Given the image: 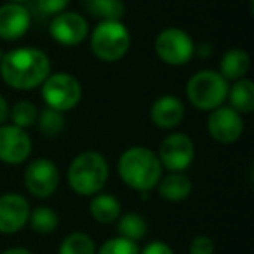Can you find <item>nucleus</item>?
<instances>
[{"label":"nucleus","instance_id":"nucleus-33","mask_svg":"<svg viewBox=\"0 0 254 254\" xmlns=\"http://www.w3.org/2000/svg\"><path fill=\"white\" fill-rule=\"evenodd\" d=\"M4 54H5V53H4V51L0 49V60H2V58H4Z\"/></svg>","mask_w":254,"mask_h":254},{"label":"nucleus","instance_id":"nucleus-5","mask_svg":"<svg viewBox=\"0 0 254 254\" xmlns=\"http://www.w3.org/2000/svg\"><path fill=\"white\" fill-rule=\"evenodd\" d=\"M228 80L216 70H200L190 77L187 84V98L197 110L211 112L225 105L228 94Z\"/></svg>","mask_w":254,"mask_h":254},{"label":"nucleus","instance_id":"nucleus-19","mask_svg":"<svg viewBox=\"0 0 254 254\" xmlns=\"http://www.w3.org/2000/svg\"><path fill=\"white\" fill-rule=\"evenodd\" d=\"M230 105L235 112L240 115H249L254 110V84L251 78L244 77L235 80L228 87V94H226Z\"/></svg>","mask_w":254,"mask_h":254},{"label":"nucleus","instance_id":"nucleus-16","mask_svg":"<svg viewBox=\"0 0 254 254\" xmlns=\"http://www.w3.org/2000/svg\"><path fill=\"white\" fill-rule=\"evenodd\" d=\"M157 191L167 202H183L191 193V180L185 173H169L159 180Z\"/></svg>","mask_w":254,"mask_h":254},{"label":"nucleus","instance_id":"nucleus-17","mask_svg":"<svg viewBox=\"0 0 254 254\" xmlns=\"http://www.w3.org/2000/svg\"><path fill=\"white\" fill-rule=\"evenodd\" d=\"M89 212H91L94 221L101 223V225H112L122 214V204L115 195L99 191L91 197Z\"/></svg>","mask_w":254,"mask_h":254},{"label":"nucleus","instance_id":"nucleus-4","mask_svg":"<svg viewBox=\"0 0 254 254\" xmlns=\"http://www.w3.org/2000/svg\"><path fill=\"white\" fill-rule=\"evenodd\" d=\"M91 33V51L99 61L115 63L131 49V33L122 21H98Z\"/></svg>","mask_w":254,"mask_h":254},{"label":"nucleus","instance_id":"nucleus-26","mask_svg":"<svg viewBox=\"0 0 254 254\" xmlns=\"http://www.w3.org/2000/svg\"><path fill=\"white\" fill-rule=\"evenodd\" d=\"M139 244L132 242L124 237H113L101 244L99 249H96V254H139Z\"/></svg>","mask_w":254,"mask_h":254},{"label":"nucleus","instance_id":"nucleus-27","mask_svg":"<svg viewBox=\"0 0 254 254\" xmlns=\"http://www.w3.org/2000/svg\"><path fill=\"white\" fill-rule=\"evenodd\" d=\"M214 242L207 235L193 237L190 246H188V253L190 254H214Z\"/></svg>","mask_w":254,"mask_h":254},{"label":"nucleus","instance_id":"nucleus-15","mask_svg":"<svg viewBox=\"0 0 254 254\" xmlns=\"http://www.w3.org/2000/svg\"><path fill=\"white\" fill-rule=\"evenodd\" d=\"M187 110L185 103L174 94H164L157 98L150 106V120L155 127L171 131L185 120Z\"/></svg>","mask_w":254,"mask_h":254},{"label":"nucleus","instance_id":"nucleus-11","mask_svg":"<svg viewBox=\"0 0 254 254\" xmlns=\"http://www.w3.org/2000/svg\"><path fill=\"white\" fill-rule=\"evenodd\" d=\"M89 23L80 12L63 11L53 16L49 23V33L60 46L77 47L89 37Z\"/></svg>","mask_w":254,"mask_h":254},{"label":"nucleus","instance_id":"nucleus-6","mask_svg":"<svg viewBox=\"0 0 254 254\" xmlns=\"http://www.w3.org/2000/svg\"><path fill=\"white\" fill-rule=\"evenodd\" d=\"M40 94L47 108L64 113L73 110L82 99V85L66 71L51 73L40 85Z\"/></svg>","mask_w":254,"mask_h":254},{"label":"nucleus","instance_id":"nucleus-1","mask_svg":"<svg viewBox=\"0 0 254 254\" xmlns=\"http://www.w3.org/2000/svg\"><path fill=\"white\" fill-rule=\"evenodd\" d=\"M51 60L39 47H16L0 60V77L11 89L32 91L51 75Z\"/></svg>","mask_w":254,"mask_h":254},{"label":"nucleus","instance_id":"nucleus-13","mask_svg":"<svg viewBox=\"0 0 254 254\" xmlns=\"http://www.w3.org/2000/svg\"><path fill=\"white\" fill-rule=\"evenodd\" d=\"M30 204L23 195L16 191L0 195V233L12 235L28 225Z\"/></svg>","mask_w":254,"mask_h":254},{"label":"nucleus","instance_id":"nucleus-2","mask_svg":"<svg viewBox=\"0 0 254 254\" xmlns=\"http://www.w3.org/2000/svg\"><path fill=\"white\" fill-rule=\"evenodd\" d=\"M117 169L124 185L139 193L155 190L164 171L157 153L146 146H131L124 150L119 157Z\"/></svg>","mask_w":254,"mask_h":254},{"label":"nucleus","instance_id":"nucleus-21","mask_svg":"<svg viewBox=\"0 0 254 254\" xmlns=\"http://www.w3.org/2000/svg\"><path fill=\"white\" fill-rule=\"evenodd\" d=\"M117 232L119 237L129 239L132 242H139L146 237L148 226L143 216L136 214V212H127V214H120V218L117 219Z\"/></svg>","mask_w":254,"mask_h":254},{"label":"nucleus","instance_id":"nucleus-18","mask_svg":"<svg viewBox=\"0 0 254 254\" xmlns=\"http://www.w3.org/2000/svg\"><path fill=\"white\" fill-rule=\"evenodd\" d=\"M251 70V56L247 51L233 47L226 51L219 60V73L228 82H235L239 78H244Z\"/></svg>","mask_w":254,"mask_h":254},{"label":"nucleus","instance_id":"nucleus-32","mask_svg":"<svg viewBox=\"0 0 254 254\" xmlns=\"http://www.w3.org/2000/svg\"><path fill=\"white\" fill-rule=\"evenodd\" d=\"M9 2H16V4H25V2H30V0H9Z\"/></svg>","mask_w":254,"mask_h":254},{"label":"nucleus","instance_id":"nucleus-28","mask_svg":"<svg viewBox=\"0 0 254 254\" xmlns=\"http://www.w3.org/2000/svg\"><path fill=\"white\" fill-rule=\"evenodd\" d=\"M37 9L46 16H56L66 11L70 0H37Z\"/></svg>","mask_w":254,"mask_h":254},{"label":"nucleus","instance_id":"nucleus-22","mask_svg":"<svg viewBox=\"0 0 254 254\" xmlns=\"http://www.w3.org/2000/svg\"><path fill=\"white\" fill-rule=\"evenodd\" d=\"M28 225L32 226V230L40 235H47V233H53L54 230L60 225V216L54 211L53 207H47V205H39L33 211H30Z\"/></svg>","mask_w":254,"mask_h":254},{"label":"nucleus","instance_id":"nucleus-31","mask_svg":"<svg viewBox=\"0 0 254 254\" xmlns=\"http://www.w3.org/2000/svg\"><path fill=\"white\" fill-rule=\"evenodd\" d=\"M0 254H33V253L26 249V247H9V249H5L4 253Z\"/></svg>","mask_w":254,"mask_h":254},{"label":"nucleus","instance_id":"nucleus-25","mask_svg":"<svg viewBox=\"0 0 254 254\" xmlns=\"http://www.w3.org/2000/svg\"><path fill=\"white\" fill-rule=\"evenodd\" d=\"M37 117H39V110L28 99H21V101L14 103L9 110V119L14 126L21 127V129H28L33 124H37Z\"/></svg>","mask_w":254,"mask_h":254},{"label":"nucleus","instance_id":"nucleus-14","mask_svg":"<svg viewBox=\"0 0 254 254\" xmlns=\"http://www.w3.org/2000/svg\"><path fill=\"white\" fill-rule=\"evenodd\" d=\"M32 25V14L25 4L7 2L0 5V39L5 42H16L28 33Z\"/></svg>","mask_w":254,"mask_h":254},{"label":"nucleus","instance_id":"nucleus-23","mask_svg":"<svg viewBox=\"0 0 254 254\" xmlns=\"http://www.w3.org/2000/svg\"><path fill=\"white\" fill-rule=\"evenodd\" d=\"M58 254H96V244L84 232H71L61 240Z\"/></svg>","mask_w":254,"mask_h":254},{"label":"nucleus","instance_id":"nucleus-7","mask_svg":"<svg viewBox=\"0 0 254 254\" xmlns=\"http://www.w3.org/2000/svg\"><path fill=\"white\" fill-rule=\"evenodd\" d=\"M155 54L162 63L171 66H183L190 63L195 54V42L185 30L171 26L159 32L153 42Z\"/></svg>","mask_w":254,"mask_h":254},{"label":"nucleus","instance_id":"nucleus-29","mask_svg":"<svg viewBox=\"0 0 254 254\" xmlns=\"http://www.w3.org/2000/svg\"><path fill=\"white\" fill-rule=\"evenodd\" d=\"M139 254H174L173 247L162 240H153L148 242L143 249H139Z\"/></svg>","mask_w":254,"mask_h":254},{"label":"nucleus","instance_id":"nucleus-10","mask_svg":"<svg viewBox=\"0 0 254 254\" xmlns=\"http://www.w3.org/2000/svg\"><path fill=\"white\" fill-rule=\"evenodd\" d=\"M25 187L35 198H49L60 187V169L49 159H35L26 166Z\"/></svg>","mask_w":254,"mask_h":254},{"label":"nucleus","instance_id":"nucleus-3","mask_svg":"<svg viewBox=\"0 0 254 254\" xmlns=\"http://www.w3.org/2000/svg\"><path fill=\"white\" fill-rule=\"evenodd\" d=\"M110 178L108 160L103 153L87 150L75 157L66 171L68 187L80 197H92L105 188Z\"/></svg>","mask_w":254,"mask_h":254},{"label":"nucleus","instance_id":"nucleus-8","mask_svg":"<svg viewBox=\"0 0 254 254\" xmlns=\"http://www.w3.org/2000/svg\"><path fill=\"white\" fill-rule=\"evenodd\" d=\"M157 157L162 169L169 173H185L195 159V145L185 132H171L160 143Z\"/></svg>","mask_w":254,"mask_h":254},{"label":"nucleus","instance_id":"nucleus-9","mask_svg":"<svg viewBox=\"0 0 254 254\" xmlns=\"http://www.w3.org/2000/svg\"><path fill=\"white\" fill-rule=\"evenodd\" d=\"M207 132L219 145H233L244 134V119L228 105L211 110L207 117Z\"/></svg>","mask_w":254,"mask_h":254},{"label":"nucleus","instance_id":"nucleus-20","mask_svg":"<svg viewBox=\"0 0 254 254\" xmlns=\"http://www.w3.org/2000/svg\"><path fill=\"white\" fill-rule=\"evenodd\" d=\"M84 11L98 21H122L126 16L124 0H82Z\"/></svg>","mask_w":254,"mask_h":254},{"label":"nucleus","instance_id":"nucleus-30","mask_svg":"<svg viewBox=\"0 0 254 254\" xmlns=\"http://www.w3.org/2000/svg\"><path fill=\"white\" fill-rule=\"evenodd\" d=\"M9 110H11V106H9L7 99H5L4 96L0 94V126L7 122V119H9Z\"/></svg>","mask_w":254,"mask_h":254},{"label":"nucleus","instance_id":"nucleus-24","mask_svg":"<svg viewBox=\"0 0 254 254\" xmlns=\"http://www.w3.org/2000/svg\"><path fill=\"white\" fill-rule=\"evenodd\" d=\"M37 126H39V131L42 132V134L49 136V138H54V136L61 134V132L64 131L66 119H64V113L46 106V108L39 112Z\"/></svg>","mask_w":254,"mask_h":254},{"label":"nucleus","instance_id":"nucleus-12","mask_svg":"<svg viewBox=\"0 0 254 254\" xmlns=\"http://www.w3.org/2000/svg\"><path fill=\"white\" fill-rule=\"evenodd\" d=\"M32 148V139L26 129H21L14 124L0 126V162L9 166L23 164L28 160Z\"/></svg>","mask_w":254,"mask_h":254}]
</instances>
